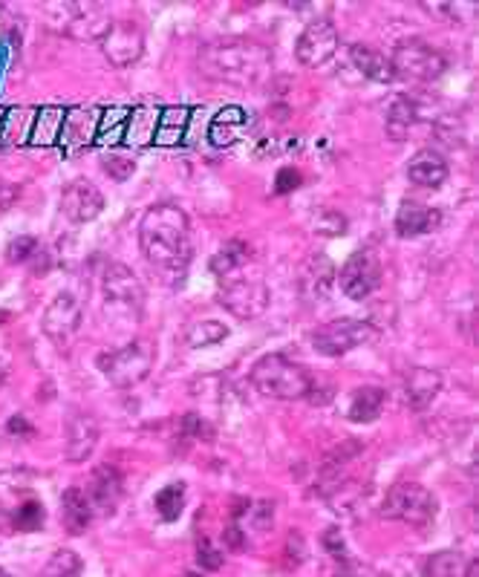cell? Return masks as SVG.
I'll list each match as a JSON object with an SVG mask.
<instances>
[{"label":"cell","instance_id":"obj_24","mask_svg":"<svg viewBox=\"0 0 479 577\" xmlns=\"http://www.w3.org/2000/svg\"><path fill=\"white\" fill-rule=\"evenodd\" d=\"M350 58H353L355 70L364 78L376 81V84H390L396 81V73H393V64L390 58L379 52L376 47H367V44H355L350 47Z\"/></svg>","mask_w":479,"mask_h":577},{"label":"cell","instance_id":"obj_14","mask_svg":"<svg viewBox=\"0 0 479 577\" xmlns=\"http://www.w3.org/2000/svg\"><path fill=\"white\" fill-rule=\"evenodd\" d=\"M50 12L61 15L64 32H70L73 38H87V41L99 38L101 41V35L110 26L107 12L96 3H61V6H52Z\"/></svg>","mask_w":479,"mask_h":577},{"label":"cell","instance_id":"obj_17","mask_svg":"<svg viewBox=\"0 0 479 577\" xmlns=\"http://www.w3.org/2000/svg\"><path fill=\"white\" fill-rule=\"evenodd\" d=\"M87 497L93 502V511H104V514H113L116 505L125 497V477L119 474V468L113 465H101L96 468V474L90 479V491Z\"/></svg>","mask_w":479,"mask_h":577},{"label":"cell","instance_id":"obj_22","mask_svg":"<svg viewBox=\"0 0 479 577\" xmlns=\"http://www.w3.org/2000/svg\"><path fill=\"white\" fill-rule=\"evenodd\" d=\"M387 407V390L384 387H376V384H364L358 387L350 399V407H347V419L355 422V425H370L381 416V410Z\"/></svg>","mask_w":479,"mask_h":577},{"label":"cell","instance_id":"obj_23","mask_svg":"<svg viewBox=\"0 0 479 577\" xmlns=\"http://www.w3.org/2000/svg\"><path fill=\"white\" fill-rule=\"evenodd\" d=\"M332 283H335V266L329 263L324 254H315V257H309L303 263L301 289L306 298H315V301L327 298Z\"/></svg>","mask_w":479,"mask_h":577},{"label":"cell","instance_id":"obj_41","mask_svg":"<svg viewBox=\"0 0 479 577\" xmlns=\"http://www.w3.org/2000/svg\"><path fill=\"white\" fill-rule=\"evenodd\" d=\"M275 185H278V188H275L278 194H289V191H295V188L301 185V174H298V171H292V168H283V171L278 174V182H275Z\"/></svg>","mask_w":479,"mask_h":577},{"label":"cell","instance_id":"obj_43","mask_svg":"<svg viewBox=\"0 0 479 577\" xmlns=\"http://www.w3.org/2000/svg\"><path fill=\"white\" fill-rule=\"evenodd\" d=\"M6 430H9V433H15V436H32V433H35V427L29 425L24 416H15V419H9Z\"/></svg>","mask_w":479,"mask_h":577},{"label":"cell","instance_id":"obj_18","mask_svg":"<svg viewBox=\"0 0 479 577\" xmlns=\"http://www.w3.org/2000/svg\"><path fill=\"white\" fill-rule=\"evenodd\" d=\"M439 226H442V211L439 208L416 200H404L399 205V214H396L399 237H422V234L436 231Z\"/></svg>","mask_w":479,"mask_h":577},{"label":"cell","instance_id":"obj_31","mask_svg":"<svg viewBox=\"0 0 479 577\" xmlns=\"http://www.w3.org/2000/svg\"><path fill=\"white\" fill-rule=\"evenodd\" d=\"M84 575V563L73 549H58L52 554L50 563L44 566L41 577H81Z\"/></svg>","mask_w":479,"mask_h":577},{"label":"cell","instance_id":"obj_49","mask_svg":"<svg viewBox=\"0 0 479 577\" xmlns=\"http://www.w3.org/2000/svg\"><path fill=\"white\" fill-rule=\"evenodd\" d=\"M185 577H200V575H194V572H188V575H185Z\"/></svg>","mask_w":479,"mask_h":577},{"label":"cell","instance_id":"obj_6","mask_svg":"<svg viewBox=\"0 0 479 577\" xmlns=\"http://www.w3.org/2000/svg\"><path fill=\"white\" fill-rule=\"evenodd\" d=\"M153 364H156V347L145 338H136L125 347L101 352L96 358V367H99L101 376L119 390H130V387L142 384L145 378L151 376Z\"/></svg>","mask_w":479,"mask_h":577},{"label":"cell","instance_id":"obj_39","mask_svg":"<svg viewBox=\"0 0 479 577\" xmlns=\"http://www.w3.org/2000/svg\"><path fill=\"white\" fill-rule=\"evenodd\" d=\"M315 228H318V234H324V237H338V234H344L347 220H344L341 214H335V211H324V220H318Z\"/></svg>","mask_w":479,"mask_h":577},{"label":"cell","instance_id":"obj_46","mask_svg":"<svg viewBox=\"0 0 479 577\" xmlns=\"http://www.w3.org/2000/svg\"><path fill=\"white\" fill-rule=\"evenodd\" d=\"M479 575V566L477 563H471V566H468V575L465 577H477Z\"/></svg>","mask_w":479,"mask_h":577},{"label":"cell","instance_id":"obj_35","mask_svg":"<svg viewBox=\"0 0 479 577\" xmlns=\"http://www.w3.org/2000/svg\"><path fill=\"white\" fill-rule=\"evenodd\" d=\"M197 563L205 572H217V569H223V552L208 537H200L197 540Z\"/></svg>","mask_w":479,"mask_h":577},{"label":"cell","instance_id":"obj_40","mask_svg":"<svg viewBox=\"0 0 479 577\" xmlns=\"http://www.w3.org/2000/svg\"><path fill=\"white\" fill-rule=\"evenodd\" d=\"M324 546H327L329 554H332L335 560H347V546H344V537H341L338 528H327V534H324Z\"/></svg>","mask_w":479,"mask_h":577},{"label":"cell","instance_id":"obj_21","mask_svg":"<svg viewBox=\"0 0 479 577\" xmlns=\"http://www.w3.org/2000/svg\"><path fill=\"white\" fill-rule=\"evenodd\" d=\"M93 517H96V511H93L90 497L81 488H67L61 497V520H64L67 534H73V537L84 534L93 523Z\"/></svg>","mask_w":479,"mask_h":577},{"label":"cell","instance_id":"obj_38","mask_svg":"<svg viewBox=\"0 0 479 577\" xmlns=\"http://www.w3.org/2000/svg\"><path fill=\"white\" fill-rule=\"evenodd\" d=\"M101 168H104V174L110 176V179L125 182V179H130L133 171H136V162H133V159H127V156H107Z\"/></svg>","mask_w":479,"mask_h":577},{"label":"cell","instance_id":"obj_1","mask_svg":"<svg viewBox=\"0 0 479 577\" xmlns=\"http://www.w3.org/2000/svg\"><path fill=\"white\" fill-rule=\"evenodd\" d=\"M139 249L165 283H179L194 257L191 223L174 202H159L139 223Z\"/></svg>","mask_w":479,"mask_h":577},{"label":"cell","instance_id":"obj_37","mask_svg":"<svg viewBox=\"0 0 479 577\" xmlns=\"http://www.w3.org/2000/svg\"><path fill=\"white\" fill-rule=\"evenodd\" d=\"M32 254H38V240L35 237H15L6 246V263H26Z\"/></svg>","mask_w":479,"mask_h":577},{"label":"cell","instance_id":"obj_28","mask_svg":"<svg viewBox=\"0 0 479 577\" xmlns=\"http://www.w3.org/2000/svg\"><path fill=\"white\" fill-rule=\"evenodd\" d=\"M185 127H188V110L185 107H168L159 122H156V142L159 145H174L185 136Z\"/></svg>","mask_w":479,"mask_h":577},{"label":"cell","instance_id":"obj_4","mask_svg":"<svg viewBox=\"0 0 479 577\" xmlns=\"http://www.w3.org/2000/svg\"><path fill=\"white\" fill-rule=\"evenodd\" d=\"M254 390L266 399L275 402H301L312 396L315 378L309 376V370L301 367L298 361L286 358V355H263L252 367Z\"/></svg>","mask_w":479,"mask_h":577},{"label":"cell","instance_id":"obj_2","mask_svg":"<svg viewBox=\"0 0 479 577\" xmlns=\"http://www.w3.org/2000/svg\"><path fill=\"white\" fill-rule=\"evenodd\" d=\"M197 70L217 84L254 87L272 73V52L254 38H220L197 52Z\"/></svg>","mask_w":479,"mask_h":577},{"label":"cell","instance_id":"obj_30","mask_svg":"<svg viewBox=\"0 0 479 577\" xmlns=\"http://www.w3.org/2000/svg\"><path fill=\"white\" fill-rule=\"evenodd\" d=\"M226 338L228 327H223L220 321H197V324H191L188 332H185V341H188V347H194V350L214 347V344H220V341H226Z\"/></svg>","mask_w":479,"mask_h":577},{"label":"cell","instance_id":"obj_26","mask_svg":"<svg viewBox=\"0 0 479 577\" xmlns=\"http://www.w3.org/2000/svg\"><path fill=\"white\" fill-rule=\"evenodd\" d=\"M252 260L254 254L249 243H243V240H231V243H226L223 249L211 257V275L220 280V277L231 275L234 269H240V266H246V263H252Z\"/></svg>","mask_w":479,"mask_h":577},{"label":"cell","instance_id":"obj_15","mask_svg":"<svg viewBox=\"0 0 479 577\" xmlns=\"http://www.w3.org/2000/svg\"><path fill=\"white\" fill-rule=\"evenodd\" d=\"M61 211L73 223H93L104 211V194L90 179H76L64 188L61 194Z\"/></svg>","mask_w":479,"mask_h":577},{"label":"cell","instance_id":"obj_25","mask_svg":"<svg viewBox=\"0 0 479 577\" xmlns=\"http://www.w3.org/2000/svg\"><path fill=\"white\" fill-rule=\"evenodd\" d=\"M243 127H246V113L240 107H226L217 113V119L211 122V142L214 145H234L240 136H243Z\"/></svg>","mask_w":479,"mask_h":577},{"label":"cell","instance_id":"obj_5","mask_svg":"<svg viewBox=\"0 0 479 577\" xmlns=\"http://www.w3.org/2000/svg\"><path fill=\"white\" fill-rule=\"evenodd\" d=\"M217 283H220L217 303H220L226 312H231L234 318H240V321L260 318V315L269 309V303H272L269 283L263 280L260 269L254 266V260L246 263V266H240V269H234L231 275L220 277Z\"/></svg>","mask_w":479,"mask_h":577},{"label":"cell","instance_id":"obj_10","mask_svg":"<svg viewBox=\"0 0 479 577\" xmlns=\"http://www.w3.org/2000/svg\"><path fill=\"white\" fill-rule=\"evenodd\" d=\"M81 327H84L81 301H78L73 292H58L50 301V306L44 309V321H41L44 335H47L61 352H70L76 347Z\"/></svg>","mask_w":479,"mask_h":577},{"label":"cell","instance_id":"obj_19","mask_svg":"<svg viewBox=\"0 0 479 577\" xmlns=\"http://www.w3.org/2000/svg\"><path fill=\"white\" fill-rule=\"evenodd\" d=\"M451 174L448 168V159L433 148H422V151L413 153V159L407 162V176L413 185H422V188H439Z\"/></svg>","mask_w":479,"mask_h":577},{"label":"cell","instance_id":"obj_29","mask_svg":"<svg viewBox=\"0 0 479 577\" xmlns=\"http://www.w3.org/2000/svg\"><path fill=\"white\" fill-rule=\"evenodd\" d=\"M153 508L156 514L165 520V523H174L182 517V508H185V485L182 482H174L168 488H162L153 500Z\"/></svg>","mask_w":479,"mask_h":577},{"label":"cell","instance_id":"obj_9","mask_svg":"<svg viewBox=\"0 0 479 577\" xmlns=\"http://www.w3.org/2000/svg\"><path fill=\"white\" fill-rule=\"evenodd\" d=\"M309 338H312V347L318 355L341 358L347 352L370 344L376 338V327L370 321H361V318H338V321L321 324Z\"/></svg>","mask_w":479,"mask_h":577},{"label":"cell","instance_id":"obj_44","mask_svg":"<svg viewBox=\"0 0 479 577\" xmlns=\"http://www.w3.org/2000/svg\"><path fill=\"white\" fill-rule=\"evenodd\" d=\"M243 534H246V531H240L237 523H231V526L226 528V543L231 549H240V546H243Z\"/></svg>","mask_w":479,"mask_h":577},{"label":"cell","instance_id":"obj_36","mask_svg":"<svg viewBox=\"0 0 479 577\" xmlns=\"http://www.w3.org/2000/svg\"><path fill=\"white\" fill-rule=\"evenodd\" d=\"M182 436H185V439L211 442V439H214V427L208 425L202 416H197V413H185V416H182Z\"/></svg>","mask_w":479,"mask_h":577},{"label":"cell","instance_id":"obj_48","mask_svg":"<svg viewBox=\"0 0 479 577\" xmlns=\"http://www.w3.org/2000/svg\"><path fill=\"white\" fill-rule=\"evenodd\" d=\"M338 577H361V575H353V572H344V575H338Z\"/></svg>","mask_w":479,"mask_h":577},{"label":"cell","instance_id":"obj_27","mask_svg":"<svg viewBox=\"0 0 479 577\" xmlns=\"http://www.w3.org/2000/svg\"><path fill=\"white\" fill-rule=\"evenodd\" d=\"M416 119H419V110H416L413 99L399 96V99L390 104V110H387V133H390V139H393V142H402L404 136L410 133V127H413Z\"/></svg>","mask_w":479,"mask_h":577},{"label":"cell","instance_id":"obj_12","mask_svg":"<svg viewBox=\"0 0 479 577\" xmlns=\"http://www.w3.org/2000/svg\"><path fill=\"white\" fill-rule=\"evenodd\" d=\"M101 52L113 67H130L145 52V32L136 21H110L107 32L101 35Z\"/></svg>","mask_w":479,"mask_h":577},{"label":"cell","instance_id":"obj_32","mask_svg":"<svg viewBox=\"0 0 479 577\" xmlns=\"http://www.w3.org/2000/svg\"><path fill=\"white\" fill-rule=\"evenodd\" d=\"M127 122H130L127 110H119V107L107 110L99 119V125H96V133H99L101 142H119V139H125Z\"/></svg>","mask_w":479,"mask_h":577},{"label":"cell","instance_id":"obj_45","mask_svg":"<svg viewBox=\"0 0 479 577\" xmlns=\"http://www.w3.org/2000/svg\"><path fill=\"white\" fill-rule=\"evenodd\" d=\"M9 321H12V315H9L6 309H0V327H6Z\"/></svg>","mask_w":479,"mask_h":577},{"label":"cell","instance_id":"obj_33","mask_svg":"<svg viewBox=\"0 0 479 577\" xmlns=\"http://www.w3.org/2000/svg\"><path fill=\"white\" fill-rule=\"evenodd\" d=\"M12 526L18 528V531H38V528L44 526V505L38 500H26L24 505L15 511Z\"/></svg>","mask_w":479,"mask_h":577},{"label":"cell","instance_id":"obj_50","mask_svg":"<svg viewBox=\"0 0 479 577\" xmlns=\"http://www.w3.org/2000/svg\"><path fill=\"white\" fill-rule=\"evenodd\" d=\"M0 577H9V575H6V572H3V569H0Z\"/></svg>","mask_w":479,"mask_h":577},{"label":"cell","instance_id":"obj_7","mask_svg":"<svg viewBox=\"0 0 479 577\" xmlns=\"http://www.w3.org/2000/svg\"><path fill=\"white\" fill-rule=\"evenodd\" d=\"M439 514V500L419 482H396L381 505L384 520H396L410 528H425L436 520Z\"/></svg>","mask_w":479,"mask_h":577},{"label":"cell","instance_id":"obj_16","mask_svg":"<svg viewBox=\"0 0 479 577\" xmlns=\"http://www.w3.org/2000/svg\"><path fill=\"white\" fill-rule=\"evenodd\" d=\"M99 445V422L90 413L73 410L67 422V459L70 462H87Z\"/></svg>","mask_w":479,"mask_h":577},{"label":"cell","instance_id":"obj_47","mask_svg":"<svg viewBox=\"0 0 479 577\" xmlns=\"http://www.w3.org/2000/svg\"><path fill=\"white\" fill-rule=\"evenodd\" d=\"M3 381H6V364L0 361V384H3Z\"/></svg>","mask_w":479,"mask_h":577},{"label":"cell","instance_id":"obj_3","mask_svg":"<svg viewBox=\"0 0 479 577\" xmlns=\"http://www.w3.org/2000/svg\"><path fill=\"white\" fill-rule=\"evenodd\" d=\"M101 301L104 318L119 329H133L142 321L145 309V289L136 272L125 263H107L101 272Z\"/></svg>","mask_w":479,"mask_h":577},{"label":"cell","instance_id":"obj_42","mask_svg":"<svg viewBox=\"0 0 479 577\" xmlns=\"http://www.w3.org/2000/svg\"><path fill=\"white\" fill-rule=\"evenodd\" d=\"M15 200H18V185L0 176V211H3V208H9Z\"/></svg>","mask_w":479,"mask_h":577},{"label":"cell","instance_id":"obj_13","mask_svg":"<svg viewBox=\"0 0 479 577\" xmlns=\"http://www.w3.org/2000/svg\"><path fill=\"white\" fill-rule=\"evenodd\" d=\"M338 44H341V35H338L335 24L329 18H321V21H312L301 32V38L295 44V58L301 61L303 67L318 70V67H324L335 58Z\"/></svg>","mask_w":479,"mask_h":577},{"label":"cell","instance_id":"obj_11","mask_svg":"<svg viewBox=\"0 0 479 577\" xmlns=\"http://www.w3.org/2000/svg\"><path fill=\"white\" fill-rule=\"evenodd\" d=\"M381 277H384L381 260L373 249H358L341 266V272H335V280H338L341 292L350 301H367L373 292H379Z\"/></svg>","mask_w":479,"mask_h":577},{"label":"cell","instance_id":"obj_20","mask_svg":"<svg viewBox=\"0 0 479 577\" xmlns=\"http://www.w3.org/2000/svg\"><path fill=\"white\" fill-rule=\"evenodd\" d=\"M442 390V376L430 367H413L404 376V402L410 410H425Z\"/></svg>","mask_w":479,"mask_h":577},{"label":"cell","instance_id":"obj_8","mask_svg":"<svg viewBox=\"0 0 479 577\" xmlns=\"http://www.w3.org/2000/svg\"><path fill=\"white\" fill-rule=\"evenodd\" d=\"M393 73L396 78H407V81H419V84H430L439 81L448 70V58L436 50L433 44L422 41V38H402L393 55H390Z\"/></svg>","mask_w":479,"mask_h":577},{"label":"cell","instance_id":"obj_34","mask_svg":"<svg viewBox=\"0 0 479 577\" xmlns=\"http://www.w3.org/2000/svg\"><path fill=\"white\" fill-rule=\"evenodd\" d=\"M459 566H462L459 554L456 552H439V554H433V560L428 563V575L456 577L459 575Z\"/></svg>","mask_w":479,"mask_h":577}]
</instances>
